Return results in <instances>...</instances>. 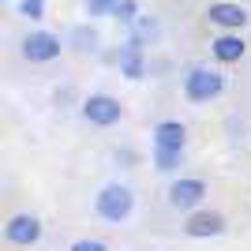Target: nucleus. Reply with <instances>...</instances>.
<instances>
[{"mask_svg":"<svg viewBox=\"0 0 251 251\" xmlns=\"http://www.w3.org/2000/svg\"><path fill=\"white\" fill-rule=\"evenodd\" d=\"M210 52H214V60H218V64H236V60H244L248 42L240 38V30H221L218 38L210 42Z\"/></svg>","mask_w":251,"mask_h":251,"instance_id":"nucleus-8","label":"nucleus"},{"mask_svg":"<svg viewBox=\"0 0 251 251\" xmlns=\"http://www.w3.org/2000/svg\"><path fill=\"white\" fill-rule=\"evenodd\" d=\"M4 240L11 248H34V244L42 240V221L34 218V214H15L4 225Z\"/></svg>","mask_w":251,"mask_h":251,"instance_id":"nucleus-6","label":"nucleus"},{"mask_svg":"<svg viewBox=\"0 0 251 251\" xmlns=\"http://www.w3.org/2000/svg\"><path fill=\"white\" fill-rule=\"evenodd\" d=\"M83 120L94 127H113L124 120V105L113 94H90V98H83Z\"/></svg>","mask_w":251,"mask_h":251,"instance_id":"nucleus-4","label":"nucleus"},{"mask_svg":"<svg viewBox=\"0 0 251 251\" xmlns=\"http://www.w3.org/2000/svg\"><path fill=\"white\" fill-rule=\"evenodd\" d=\"M225 232V214H218V210H191L188 221H184V236H191V240H206V236H221Z\"/></svg>","mask_w":251,"mask_h":251,"instance_id":"nucleus-7","label":"nucleus"},{"mask_svg":"<svg viewBox=\"0 0 251 251\" xmlns=\"http://www.w3.org/2000/svg\"><path fill=\"white\" fill-rule=\"evenodd\" d=\"M19 15H26V19H45V0H19Z\"/></svg>","mask_w":251,"mask_h":251,"instance_id":"nucleus-15","label":"nucleus"},{"mask_svg":"<svg viewBox=\"0 0 251 251\" xmlns=\"http://www.w3.org/2000/svg\"><path fill=\"white\" fill-rule=\"evenodd\" d=\"M131 210H135V191L127 188V184H105V188L94 195V214L101 221H109V225L127 221Z\"/></svg>","mask_w":251,"mask_h":251,"instance_id":"nucleus-1","label":"nucleus"},{"mask_svg":"<svg viewBox=\"0 0 251 251\" xmlns=\"http://www.w3.org/2000/svg\"><path fill=\"white\" fill-rule=\"evenodd\" d=\"M154 165L161 173H176L184 165V150H173V147H154Z\"/></svg>","mask_w":251,"mask_h":251,"instance_id":"nucleus-12","label":"nucleus"},{"mask_svg":"<svg viewBox=\"0 0 251 251\" xmlns=\"http://www.w3.org/2000/svg\"><path fill=\"white\" fill-rule=\"evenodd\" d=\"M206 19L214 23V26H221V30H240L244 23H248V11H244L240 4H229V0H221V4H210Z\"/></svg>","mask_w":251,"mask_h":251,"instance_id":"nucleus-9","label":"nucleus"},{"mask_svg":"<svg viewBox=\"0 0 251 251\" xmlns=\"http://www.w3.org/2000/svg\"><path fill=\"white\" fill-rule=\"evenodd\" d=\"M116 8H120V0H86V15H94V19H116Z\"/></svg>","mask_w":251,"mask_h":251,"instance_id":"nucleus-14","label":"nucleus"},{"mask_svg":"<svg viewBox=\"0 0 251 251\" xmlns=\"http://www.w3.org/2000/svg\"><path fill=\"white\" fill-rule=\"evenodd\" d=\"M116 64H120V75H127V79H143L147 75V60H143V45L131 38L127 42V49L116 56Z\"/></svg>","mask_w":251,"mask_h":251,"instance_id":"nucleus-11","label":"nucleus"},{"mask_svg":"<svg viewBox=\"0 0 251 251\" xmlns=\"http://www.w3.org/2000/svg\"><path fill=\"white\" fill-rule=\"evenodd\" d=\"M225 90V75L218 68H206V64H195L188 75H184V98L195 105H206Z\"/></svg>","mask_w":251,"mask_h":251,"instance_id":"nucleus-2","label":"nucleus"},{"mask_svg":"<svg viewBox=\"0 0 251 251\" xmlns=\"http://www.w3.org/2000/svg\"><path fill=\"white\" fill-rule=\"evenodd\" d=\"M72 42H75L79 52H98V30H94V26H75Z\"/></svg>","mask_w":251,"mask_h":251,"instance_id":"nucleus-13","label":"nucleus"},{"mask_svg":"<svg viewBox=\"0 0 251 251\" xmlns=\"http://www.w3.org/2000/svg\"><path fill=\"white\" fill-rule=\"evenodd\" d=\"M206 180H199V176H180V180H173L169 184V191H165V199H169V206L173 210H180V214H191V210H199L202 202H206Z\"/></svg>","mask_w":251,"mask_h":251,"instance_id":"nucleus-3","label":"nucleus"},{"mask_svg":"<svg viewBox=\"0 0 251 251\" xmlns=\"http://www.w3.org/2000/svg\"><path fill=\"white\" fill-rule=\"evenodd\" d=\"M60 38L56 34H49V30H34V34H26L23 38V60H30V64H49V60H56L60 56Z\"/></svg>","mask_w":251,"mask_h":251,"instance_id":"nucleus-5","label":"nucleus"},{"mask_svg":"<svg viewBox=\"0 0 251 251\" xmlns=\"http://www.w3.org/2000/svg\"><path fill=\"white\" fill-rule=\"evenodd\" d=\"M154 147H173V150H184V143H188V127L180 124V120H161V124H154Z\"/></svg>","mask_w":251,"mask_h":251,"instance_id":"nucleus-10","label":"nucleus"},{"mask_svg":"<svg viewBox=\"0 0 251 251\" xmlns=\"http://www.w3.org/2000/svg\"><path fill=\"white\" fill-rule=\"evenodd\" d=\"M135 15H139V4H135V0H120V8H116V19L135 23Z\"/></svg>","mask_w":251,"mask_h":251,"instance_id":"nucleus-16","label":"nucleus"},{"mask_svg":"<svg viewBox=\"0 0 251 251\" xmlns=\"http://www.w3.org/2000/svg\"><path fill=\"white\" fill-rule=\"evenodd\" d=\"M68 251H109V244H105V240H90V236H86V240H75Z\"/></svg>","mask_w":251,"mask_h":251,"instance_id":"nucleus-17","label":"nucleus"}]
</instances>
